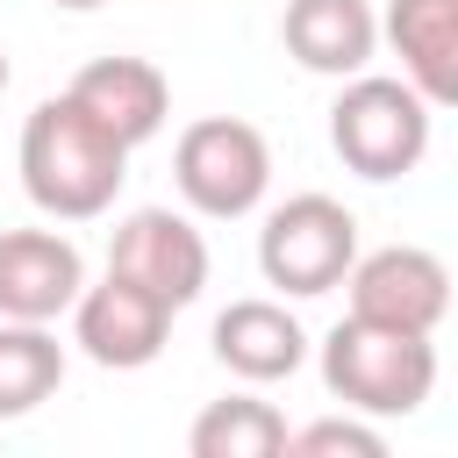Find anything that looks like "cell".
<instances>
[{
    "instance_id": "6da1fadb",
    "label": "cell",
    "mask_w": 458,
    "mask_h": 458,
    "mask_svg": "<svg viewBox=\"0 0 458 458\" xmlns=\"http://www.w3.org/2000/svg\"><path fill=\"white\" fill-rule=\"evenodd\" d=\"M129 179V150L72 100V93H50L29 107L21 122V193L50 215V222H93L114 208Z\"/></svg>"
},
{
    "instance_id": "7a4b0ae2",
    "label": "cell",
    "mask_w": 458,
    "mask_h": 458,
    "mask_svg": "<svg viewBox=\"0 0 458 458\" xmlns=\"http://www.w3.org/2000/svg\"><path fill=\"white\" fill-rule=\"evenodd\" d=\"M322 386L351 415H415L437 386V344L415 336V329L344 315L322 336Z\"/></svg>"
},
{
    "instance_id": "3957f363",
    "label": "cell",
    "mask_w": 458,
    "mask_h": 458,
    "mask_svg": "<svg viewBox=\"0 0 458 458\" xmlns=\"http://www.w3.org/2000/svg\"><path fill=\"white\" fill-rule=\"evenodd\" d=\"M429 114H437V107H429L408 79L351 72V86H344L336 107H329V143H336V157H344L358 179L386 186V179H401V172L422 165V150H429Z\"/></svg>"
},
{
    "instance_id": "277c9868",
    "label": "cell",
    "mask_w": 458,
    "mask_h": 458,
    "mask_svg": "<svg viewBox=\"0 0 458 458\" xmlns=\"http://www.w3.org/2000/svg\"><path fill=\"white\" fill-rule=\"evenodd\" d=\"M351 258H358V215L329 193H293L258 229V272H265V286H279L293 301L344 286Z\"/></svg>"
},
{
    "instance_id": "5b68a950",
    "label": "cell",
    "mask_w": 458,
    "mask_h": 458,
    "mask_svg": "<svg viewBox=\"0 0 458 458\" xmlns=\"http://www.w3.org/2000/svg\"><path fill=\"white\" fill-rule=\"evenodd\" d=\"M172 179H179V200L208 222H236L265 200L272 186V143L265 129H250L243 114H208L179 136L172 150Z\"/></svg>"
},
{
    "instance_id": "8992f818",
    "label": "cell",
    "mask_w": 458,
    "mask_h": 458,
    "mask_svg": "<svg viewBox=\"0 0 458 458\" xmlns=\"http://www.w3.org/2000/svg\"><path fill=\"white\" fill-rule=\"evenodd\" d=\"M344 286H351V315H358V322H386V329L437 336V322L451 315V272H444V258L422 250V243H386V250H372V258H351Z\"/></svg>"
},
{
    "instance_id": "52a82bcc",
    "label": "cell",
    "mask_w": 458,
    "mask_h": 458,
    "mask_svg": "<svg viewBox=\"0 0 458 458\" xmlns=\"http://www.w3.org/2000/svg\"><path fill=\"white\" fill-rule=\"evenodd\" d=\"M107 272L136 279L143 293H157V301L179 315V308L200 301V286H208V236H200L186 215H172V208H136V215H122L114 236H107Z\"/></svg>"
},
{
    "instance_id": "ba28073f",
    "label": "cell",
    "mask_w": 458,
    "mask_h": 458,
    "mask_svg": "<svg viewBox=\"0 0 458 458\" xmlns=\"http://www.w3.org/2000/svg\"><path fill=\"white\" fill-rule=\"evenodd\" d=\"M165 336H172V308L122 272H107L100 286H79L72 301V344L107 372H143L165 351Z\"/></svg>"
},
{
    "instance_id": "9c48e42d",
    "label": "cell",
    "mask_w": 458,
    "mask_h": 458,
    "mask_svg": "<svg viewBox=\"0 0 458 458\" xmlns=\"http://www.w3.org/2000/svg\"><path fill=\"white\" fill-rule=\"evenodd\" d=\"M86 286V258L57 229H0V322H57Z\"/></svg>"
},
{
    "instance_id": "30bf717a",
    "label": "cell",
    "mask_w": 458,
    "mask_h": 458,
    "mask_svg": "<svg viewBox=\"0 0 458 458\" xmlns=\"http://www.w3.org/2000/svg\"><path fill=\"white\" fill-rule=\"evenodd\" d=\"M64 93H72L122 150L150 143V136L165 129V114H172V86H165V72H157L150 57H93Z\"/></svg>"
},
{
    "instance_id": "8fae6325",
    "label": "cell",
    "mask_w": 458,
    "mask_h": 458,
    "mask_svg": "<svg viewBox=\"0 0 458 458\" xmlns=\"http://www.w3.org/2000/svg\"><path fill=\"white\" fill-rule=\"evenodd\" d=\"M279 43L301 72H322V79H351L372 64L379 50V14L365 0H286L279 14Z\"/></svg>"
},
{
    "instance_id": "7c38bea8",
    "label": "cell",
    "mask_w": 458,
    "mask_h": 458,
    "mask_svg": "<svg viewBox=\"0 0 458 458\" xmlns=\"http://www.w3.org/2000/svg\"><path fill=\"white\" fill-rule=\"evenodd\" d=\"M215 358L250 379V386H272V379H293L301 358H308V329L293 322L286 301H229L215 315Z\"/></svg>"
},
{
    "instance_id": "4fadbf2b",
    "label": "cell",
    "mask_w": 458,
    "mask_h": 458,
    "mask_svg": "<svg viewBox=\"0 0 458 458\" xmlns=\"http://www.w3.org/2000/svg\"><path fill=\"white\" fill-rule=\"evenodd\" d=\"M379 29L401 57V79L429 107H451L458 100V0H394Z\"/></svg>"
},
{
    "instance_id": "5bb4252c",
    "label": "cell",
    "mask_w": 458,
    "mask_h": 458,
    "mask_svg": "<svg viewBox=\"0 0 458 458\" xmlns=\"http://www.w3.org/2000/svg\"><path fill=\"white\" fill-rule=\"evenodd\" d=\"M64 386V344L50 322H0V422L36 415Z\"/></svg>"
},
{
    "instance_id": "9a60e30c",
    "label": "cell",
    "mask_w": 458,
    "mask_h": 458,
    "mask_svg": "<svg viewBox=\"0 0 458 458\" xmlns=\"http://www.w3.org/2000/svg\"><path fill=\"white\" fill-rule=\"evenodd\" d=\"M186 451L193 458H279L286 451V415L258 394H229V401H208L186 429Z\"/></svg>"
},
{
    "instance_id": "2e32d148",
    "label": "cell",
    "mask_w": 458,
    "mask_h": 458,
    "mask_svg": "<svg viewBox=\"0 0 458 458\" xmlns=\"http://www.w3.org/2000/svg\"><path fill=\"white\" fill-rule=\"evenodd\" d=\"M286 451L293 458H386V437L358 415H322L308 429H286Z\"/></svg>"
},
{
    "instance_id": "e0dca14e",
    "label": "cell",
    "mask_w": 458,
    "mask_h": 458,
    "mask_svg": "<svg viewBox=\"0 0 458 458\" xmlns=\"http://www.w3.org/2000/svg\"><path fill=\"white\" fill-rule=\"evenodd\" d=\"M50 7H72V14H86V7H100V0H50Z\"/></svg>"
},
{
    "instance_id": "ac0fdd59",
    "label": "cell",
    "mask_w": 458,
    "mask_h": 458,
    "mask_svg": "<svg viewBox=\"0 0 458 458\" xmlns=\"http://www.w3.org/2000/svg\"><path fill=\"white\" fill-rule=\"evenodd\" d=\"M7 79H14V64H7V50H0V93H7Z\"/></svg>"
}]
</instances>
